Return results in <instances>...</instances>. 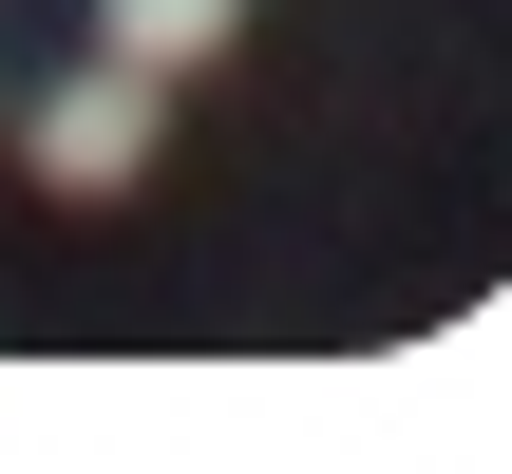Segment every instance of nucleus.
Listing matches in <instances>:
<instances>
[{"label": "nucleus", "instance_id": "nucleus-1", "mask_svg": "<svg viewBox=\"0 0 512 474\" xmlns=\"http://www.w3.org/2000/svg\"><path fill=\"white\" fill-rule=\"evenodd\" d=\"M152 114H171V76L95 57V76H57V95L19 114V152H38V190H57V209H95V190H133V171H152Z\"/></svg>", "mask_w": 512, "mask_h": 474}, {"label": "nucleus", "instance_id": "nucleus-2", "mask_svg": "<svg viewBox=\"0 0 512 474\" xmlns=\"http://www.w3.org/2000/svg\"><path fill=\"white\" fill-rule=\"evenodd\" d=\"M228 38H247V0H95V57H133V76H190Z\"/></svg>", "mask_w": 512, "mask_h": 474}]
</instances>
